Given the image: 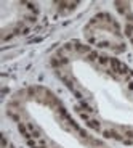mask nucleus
Segmentation results:
<instances>
[{"label": "nucleus", "instance_id": "nucleus-1", "mask_svg": "<svg viewBox=\"0 0 133 148\" xmlns=\"http://www.w3.org/2000/svg\"><path fill=\"white\" fill-rule=\"evenodd\" d=\"M52 68L77 100L85 126L100 137L133 145V69L90 45L69 40Z\"/></svg>", "mask_w": 133, "mask_h": 148}, {"label": "nucleus", "instance_id": "nucleus-2", "mask_svg": "<svg viewBox=\"0 0 133 148\" xmlns=\"http://www.w3.org/2000/svg\"><path fill=\"white\" fill-rule=\"evenodd\" d=\"M7 113L31 148H111L80 126L43 85L16 90L7 103Z\"/></svg>", "mask_w": 133, "mask_h": 148}, {"label": "nucleus", "instance_id": "nucleus-3", "mask_svg": "<svg viewBox=\"0 0 133 148\" xmlns=\"http://www.w3.org/2000/svg\"><path fill=\"white\" fill-rule=\"evenodd\" d=\"M85 40L92 48H101L106 52L122 53L125 52L127 42L119 21L109 13L95 15L83 27Z\"/></svg>", "mask_w": 133, "mask_h": 148}, {"label": "nucleus", "instance_id": "nucleus-4", "mask_svg": "<svg viewBox=\"0 0 133 148\" xmlns=\"http://www.w3.org/2000/svg\"><path fill=\"white\" fill-rule=\"evenodd\" d=\"M39 18L37 7L31 2L2 3V42L26 34Z\"/></svg>", "mask_w": 133, "mask_h": 148}, {"label": "nucleus", "instance_id": "nucleus-5", "mask_svg": "<svg viewBox=\"0 0 133 148\" xmlns=\"http://www.w3.org/2000/svg\"><path fill=\"white\" fill-rule=\"evenodd\" d=\"M114 5L124 19V34L133 47V2H115Z\"/></svg>", "mask_w": 133, "mask_h": 148}]
</instances>
